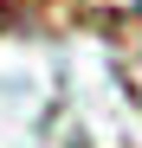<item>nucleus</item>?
Listing matches in <instances>:
<instances>
[{"label":"nucleus","mask_w":142,"mask_h":148,"mask_svg":"<svg viewBox=\"0 0 142 148\" xmlns=\"http://www.w3.org/2000/svg\"><path fill=\"white\" fill-rule=\"evenodd\" d=\"M0 19H7V7H0Z\"/></svg>","instance_id":"1"}]
</instances>
